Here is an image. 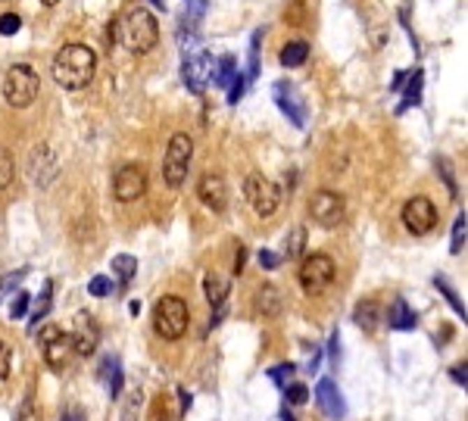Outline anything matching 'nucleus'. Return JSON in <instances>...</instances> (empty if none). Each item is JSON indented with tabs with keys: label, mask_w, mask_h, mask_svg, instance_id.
Here are the masks:
<instances>
[{
	"label": "nucleus",
	"mask_w": 468,
	"mask_h": 421,
	"mask_svg": "<svg viewBox=\"0 0 468 421\" xmlns=\"http://www.w3.org/2000/svg\"><path fill=\"white\" fill-rule=\"evenodd\" d=\"M53 82L66 91H82L91 84L94 72H97V53L88 44H66L63 50L53 57Z\"/></svg>",
	"instance_id": "nucleus-1"
},
{
	"label": "nucleus",
	"mask_w": 468,
	"mask_h": 421,
	"mask_svg": "<svg viewBox=\"0 0 468 421\" xmlns=\"http://www.w3.org/2000/svg\"><path fill=\"white\" fill-rule=\"evenodd\" d=\"M191 159H193V140L178 131L172 135L169 147H166V156H163V178L172 191H178L187 182V169H191Z\"/></svg>",
	"instance_id": "nucleus-5"
},
{
	"label": "nucleus",
	"mask_w": 468,
	"mask_h": 421,
	"mask_svg": "<svg viewBox=\"0 0 468 421\" xmlns=\"http://www.w3.org/2000/svg\"><path fill=\"white\" fill-rule=\"evenodd\" d=\"M206 10H210V0H184V19H182V29H200L203 22Z\"/></svg>",
	"instance_id": "nucleus-24"
},
{
	"label": "nucleus",
	"mask_w": 468,
	"mask_h": 421,
	"mask_svg": "<svg viewBox=\"0 0 468 421\" xmlns=\"http://www.w3.org/2000/svg\"><path fill=\"white\" fill-rule=\"evenodd\" d=\"M197 197L206 209L212 212H225L228 209V184L219 172H206L203 178L197 182Z\"/></svg>",
	"instance_id": "nucleus-14"
},
{
	"label": "nucleus",
	"mask_w": 468,
	"mask_h": 421,
	"mask_svg": "<svg viewBox=\"0 0 468 421\" xmlns=\"http://www.w3.org/2000/svg\"><path fill=\"white\" fill-rule=\"evenodd\" d=\"M138 406H140V393H131V399H129V406H125V412H122V421H131V418H135V409H138Z\"/></svg>",
	"instance_id": "nucleus-46"
},
{
	"label": "nucleus",
	"mask_w": 468,
	"mask_h": 421,
	"mask_svg": "<svg viewBox=\"0 0 468 421\" xmlns=\"http://www.w3.org/2000/svg\"><path fill=\"white\" fill-rule=\"evenodd\" d=\"M38 340H41V353H44V362L50 365V369H66V362H69V356L75 350H72V337L69 331H63V327L57 325H47L41 334H38Z\"/></svg>",
	"instance_id": "nucleus-10"
},
{
	"label": "nucleus",
	"mask_w": 468,
	"mask_h": 421,
	"mask_svg": "<svg viewBox=\"0 0 468 421\" xmlns=\"http://www.w3.org/2000/svg\"><path fill=\"white\" fill-rule=\"evenodd\" d=\"M0 3H6V0H0Z\"/></svg>",
	"instance_id": "nucleus-55"
},
{
	"label": "nucleus",
	"mask_w": 468,
	"mask_h": 421,
	"mask_svg": "<svg viewBox=\"0 0 468 421\" xmlns=\"http://www.w3.org/2000/svg\"><path fill=\"white\" fill-rule=\"evenodd\" d=\"M450 378L453 381H456V384H468V369H465V362L462 365H453V369H450Z\"/></svg>",
	"instance_id": "nucleus-45"
},
{
	"label": "nucleus",
	"mask_w": 468,
	"mask_h": 421,
	"mask_svg": "<svg viewBox=\"0 0 468 421\" xmlns=\"http://www.w3.org/2000/svg\"><path fill=\"white\" fill-rule=\"evenodd\" d=\"M281 66L284 69H300V66L309 59V44L306 41H291V44H284V50H281Z\"/></svg>",
	"instance_id": "nucleus-21"
},
{
	"label": "nucleus",
	"mask_w": 468,
	"mask_h": 421,
	"mask_svg": "<svg viewBox=\"0 0 468 421\" xmlns=\"http://www.w3.org/2000/svg\"><path fill=\"white\" fill-rule=\"evenodd\" d=\"M212 78V57L206 50L197 53H184V63H182V82L191 94H203L206 84Z\"/></svg>",
	"instance_id": "nucleus-13"
},
{
	"label": "nucleus",
	"mask_w": 468,
	"mask_h": 421,
	"mask_svg": "<svg viewBox=\"0 0 468 421\" xmlns=\"http://www.w3.org/2000/svg\"><path fill=\"white\" fill-rule=\"evenodd\" d=\"M434 287H437V290L444 293V297H446V303L453 306V312H456V316H462V322H465V303L456 297V290L450 287V281H446L444 275H437V278H434Z\"/></svg>",
	"instance_id": "nucleus-29"
},
{
	"label": "nucleus",
	"mask_w": 468,
	"mask_h": 421,
	"mask_svg": "<svg viewBox=\"0 0 468 421\" xmlns=\"http://www.w3.org/2000/svg\"><path fill=\"white\" fill-rule=\"evenodd\" d=\"M29 303H31V297L25 290H19L16 293V300L10 303V318H22L25 312H29Z\"/></svg>",
	"instance_id": "nucleus-38"
},
{
	"label": "nucleus",
	"mask_w": 468,
	"mask_h": 421,
	"mask_svg": "<svg viewBox=\"0 0 468 421\" xmlns=\"http://www.w3.org/2000/svg\"><path fill=\"white\" fill-rule=\"evenodd\" d=\"M57 175H59V159H57V153H53V147L50 144L31 147V153H29V178H31V184H38L44 191V187H50L53 182H57Z\"/></svg>",
	"instance_id": "nucleus-12"
},
{
	"label": "nucleus",
	"mask_w": 468,
	"mask_h": 421,
	"mask_svg": "<svg viewBox=\"0 0 468 421\" xmlns=\"http://www.w3.org/2000/svg\"><path fill=\"white\" fill-rule=\"evenodd\" d=\"M319 362H322V350H316V353H312V359H309V365H306V369H309V371H316V369H319Z\"/></svg>",
	"instance_id": "nucleus-48"
},
{
	"label": "nucleus",
	"mask_w": 468,
	"mask_h": 421,
	"mask_svg": "<svg viewBox=\"0 0 468 421\" xmlns=\"http://www.w3.org/2000/svg\"><path fill=\"white\" fill-rule=\"evenodd\" d=\"M244 84H247L244 75H234V82L228 84V103H237V100L244 97Z\"/></svg>",
	"instance_id": "nucleus-43"
},
{
	"label": "nucleus",
	"mask_w": 468,
	"mask_h": 421,
	"mask_svg": "<svg viewBox=\"0 0 468 421\" xmlns=\"http://www.w3.org/2000/svg\"><path fill=\"white\" fill-rule=\"evenodd\" d=\"M50 303H53V284H50V281H47V284H44V290H41V303H38L35 306V312H31V331H35V327H38V322H41V318L47 316V312H50Z\"/></svg>",
	"instance_id": "nucleus-31"
},
{
	"label": "nucleus",
	"mask_w": 468,
	"mask_h": 421,
	"mask_svg": "<svg viewBox=\"0 0 468 421\" xmlns=\"http://www.w3.org/2000/svg\"><path fill=\"white\" fill-rule=\"evenodd\" d=\"M100 378H106V387H110V397H119L122 393V362L116 356L103 359V369H100Z\"/></svg>",
	"instance_id": "nucleus-23"
},
{
	"label": "nucleus",
	"mask_w": 468,
	"mask_h": 421,
	"mask_svg": "<svg viewBox=\"0 0 468 421\" xmlns=\"http://www.w3.org/2000/svg\"><path fill=\"white\" fill-rule=\"evenodd\" d=\"M116 38L129 47L131 53H150L159 41V22L150 10L131 6L122 19H116Z\"/></svg>",
	"instance_id": "nucleus-2"
},
{
	"label": "nucleus",
	"mask_w": 468,
	"mask_h": 421,
	"mask_svg": "<svg viewBox=\"0 0 468 421\" xmlns=\"http://www.w3.org/2000/svg\"><path fill=\"white\" fill-rule=\"evenodd\" d=\"M10 369H13V350L0 340V381L10 378Z\"/></svg>",
	"instance_id": "nucleus-41"
},
{
	"label": "nucleus",
	"mask_w": 468,
	"mask_h": 421,
	"mask_svg": "<svg viewBox=\"0 0 468 421\" xmlns=\"http://www.w3.org/2000/svg\"><path fill=\"white\" fill-rule=\"evenodd\" d=\"M63 421H85V418H82V412H66Z\"/></svg>",
	"instance_id": "nucleus-51"
},
{
	"label": "nucleus",
	"mask_w": 468,
	"mask_h": 421,
	"mask_svg": "<svg viewBox=\"0 0 468 421\" xmlns=\"http://www.w3.org/2000/svg\"><path fill=\"white\" fill-rule=\"evenodd\" d=\"M421 84H425V75H421V69H412V78H409V84H406L403 103H400L397 112H406L409 106H418V103H421Z\"/></svg>",
	"instance_id": "nucleus-25"
},
{
	"label": "nucleus",
	"mask_w": 468,
	"mask_h": 421,
	"mask_svg": "<svg viewBox=\"0 0 468 421\" xmlns=\"http://www.w3.org/2000/svg\"><path fill=\"white\" fill-rule=\"evenodd\" d=\"M25 275H29V269H19V272H13V275H3V278H0V300H3L10 290H16L19 281H22Z\"/></svg>",
	"instance_id": "nucleus-37"
},
{
	"label": "nucleus",
	"mask_w": 468,
	"mask_h": 421,
	"mask_svg": "<svg viewBox=\"0 0 468 421\" xmlns=\"http://www.w3.org/2000/svg\"><path fill=\"white\" fill-rule=\"evenodd\" d=\"M400 219H403V228L412 237H425V234H431L437 228V206L427 197H412V200H406Z\"/></svg>",
	"instance_id": "nucleus-8"
},
{
	"label": "nucleus",
	"mask_w": 468,
	"mask_h": 421,
	"mask_svg": "<svg viewBox=\"0 0 468 421\" xmlns=\"http://www.w3.org/2000/svg\"><path fill=\"white\" fill-rule=\"evenodd\" d=\"M281 421H297V418H293V415H291V412H287V409H284V412H281Z\"/></svg>",
	"instance_id": "nucleus-52"
},
{
	"label": "nucleus",
	"mask_w": 468,
	"mask_h": 421,
	"mask_svg": "<svg viewBox=\"0 0 468 421\" xmlns=\"http://www.w3.org/2000/svg\"><path fill=\"white\" fill-rule=\"evenodd\" d=\"M228 278H222L219 272H210V275L203 278V293L206 300H210L212 309H225V300H228Z\"/></svg>",
	"instance_id": "nucleus-18"
},
{
	"label": "nucleus",
	"mask_w": 468,
	"mask_h": 421,
	"mask_svg": "<svg viewBox=\"0 0 468 421\" xmlns=\"http://www.w3.org/2000/svg\"><path fill=\"white\" fill-rule=\"evenodd\" d=\"M72 350L78 353V356H91L94 350H97V344H100V327L97 322L88 316V312H78V318H75V327H72Z\"/></svg>",
	"instance_id": "nucleus-17"
},
{
	"label": "nucleus",
	"mask_w": 468,
	"mask_h": 421,
	"mask_svg": "<svg viewBox=\"0 0 468 421\" xmlns=\"http://www.w3.org/2000/svg\"><path fill=\"white\" fill-rule=\"evenodd\" d=\"M147 193V172L144 165L138 163H129L122 165V169L116 172V178H112V197L119 200V203H135Z\"/></svg>",
	"instance_id": "nucleus-11"
},
{
	"label": "nucleus",
	"mask_w": 468,
	"mask_h": 421,
	"mask_svg": "<svg viewBox=\"0 0 468 421\" xmlns=\"http://www.w3.org/2000/svg\"><path fill=\"white\" fill-rule=\"evenodd\" d=\"M153 6H159V10H166V0H150Z\"/></svg>",
	"instance_id": "nucleus-53"
},
{
	"label": "nucleus",
	"mask_w": 468,
	"mask_h": 421,
	"mask_svg": "<svg viewBox=\"0 0 468 421\" xmlns=\"http://www.w3.org/2000/svg\"><path fill=\"white\" fill-rule=\"evenodd\" d=\"M275 103L278 110L287 116V122L293 125V128H303L306 125V106L303 100L297 97V88H293L291 82H278L275 84Z\"/></svg>",
	"instance_id": "nucleus-16"
},
{
	"label": "nucleus",
	"mask_w": 468,
	"mask_h": 421,
	"mask_svg": "<svg viewBox=\"0 0 468 421\" xmlns=\"http://www.w3.org/2000/svg\"><path fill=\"white\" fill-rule=\"evenodd\" d=\"M256 259H259V265H263L265 272H275L281 265V256H278V253H272V250H259Z\"/></svg>",
	"instance_id": "nucleus-42"
},
{
	"label": "nucleus",
	"mask_w": 468,
	"mask_h": 421,
	"mask_svg": "<svg viewBox=\"0 0 468 421\" xmlns=\"http://www.w3.org/2000/svg\"><path fill=\"white\" fill-rule=\"evenodd\" d=\"M293 371H297V365H293V362H284V365H278V369H272V371H269V378L275 381V384L284 387L287 381L293 378Z\"/></svg>",
	"instance_id": "nucleus-39"
},
{
	"label": "nucleus",
	"mask_w": 468,
	"mask_h": 421,
	"mask_svg": "<svg viewBox=\"0 0 468 421\" xmlns=\"http://www.w3.org/2000/svg\"><path fill=\"white\" fill-rule=\"evenodd\" d=\"M110 290H112V281L106 278V275H94L88 281V293H91V297H110Z\"/></svg>",
	"instance_id": "nucleus-35"
},
{
	"label": "nucleus",
	"mask_w": 468,
	"mask_h": 421,
	"mask_svg": "<svg viewBox=\"0 0 468 421\" xmlns=\"http://www.w3.org/2000/svg\"><path fill=\"white\" fill-rule=\"evenodd\" d=\"M316 403H319V409H322L325 418H331V421L346 418V399H344L340 387L334 384L331 378H322V381H319V387H316Z\"/></svg>",
	"instance_id": "nucleus-15"
},
{
	"label": "nucleus",
	"mask_w": 468,
	"mask_h": 421,
	"mask_svg": "<svg viewBox=\"0 0 468 421\" xmlns=\"http://www.w3.org/2000/svg\"><path fill=\"white\" fill-rule=\"evenodd\" d=\"M112 272H116L119 284H131V278L138 275V259L129 253H119V256H112Z\"/></svg>",
	"instance_id": "nucleus-26"
},
{
	"label": "nucleus",
	"mask_w": 468,
	"mask_h": 421,
	"mask_svg": "<svg viewBox=\"0 0 468 421\" xmlns=\"http://www.w3.org/2000/svg\"><path fill=\"white\" fill-rule=\"evenodd\" d=\"M13 175H16V163H13L10 150H6V147H0V191L13 184Z\"/></svg>",
	"instance_id": "nucleus-32"
},
{
	"label": "nucleus",
	"mask_w": 468,
	"mask_h": 421,
	"mask_svg": "<svg viewBox=\"0 0 468 421\" xmlns=\"http://www.w3.org/2000/svg\"><path fill=\"white\" fill-rule=\"evenodd\" d=\"M284 397L291 406H303L309 399V390H306V384H284Z\"/></svg>",
	"instance_id": "nucleus-34"
},
{
	"label": "nucleus",
	"mask_w": 468,
	"mask_h": 421,
	"mask_svg": "<svg viewBox=\"0 0 468 421\" xmlns=\"http://www.w3.org/2000/svg\"><path fill=\"white\" fill-rule=\"evenodd\" d=\"M309 216L322 228H337L346 219V203L337 191H316L309 200Z\"/></svg>",
	"instance_id": "nucleus-9"
},
{
	"label": "nucleus",
	"mask_w": 468,
	"mask_h": 421,
	"mask_svg": "<svg viewBox=\"0 0 468 421\" xmlns=\"http://www.w3.org/2000/svg\"><path fill=\"white\" fill-rule=\"evenodd\" d=\"M191 325V309L182 297H163L153 306V331L163 340H182Z\"/></svg>",
	"instance_id": "nucleus-4"
},
{
	"label": "nucleus",
	"mask_w": 468,
	"mask_h": 421,
	"mask_svg": "<svg viewBox=\"0 0 468 421\" xmlns=\"http://www.w3.org/2000/svg\"><path fill=\"white\" fill-rule=\"evenodd\" d=\"M244 265H247V246L237 244V256H234V275H240V272H244Z\"/></svg>",
	"instance_id": "nucleus-47"
},
{
	"label": "nucleus",
	"mask_w": 468,
	"mask_h": 421,
	"mask_svg": "<svg viewBox=\"0 0 468 421\" xmlns=\"http://www.w3.org/2000/svg\"><path fill=\"white\" fill-rule=\"evenodd\" d=\"M465 234H468V216L462 209L456 216V222H453V237H450V253H453V256H459V253L465 250Z\"/></svg>",
	"instance_id": "nucleus-28"
},
{
	"label": "nucleus",
	"mask_w": 468,
	"mask_h": 421,
	"mask_svg": "<svg viewBox=\"0 0 468 421\" xmlns=\"http://www.w3.org/2000/svg\"><path fill=\"white\" fill-rule=\"evenodd\" d=\"M437 169H440V175H444L446 187H450V193L456 197V193H459V187H456V178H453V165H450V159H444V156H440V159H437Z\"/></svg>",
	"instance_id": "nucleus-40"
},
{
	"label": "nucleus",
	"mask_w": 468,
	"mask_h": 421,
	"mask_svg": "<svg viewBox=\"0 0 468 421\" xmlns=\"http://www.w3.org/2000/svg\"><path fill=\"white\" fill-rule=\"evenodd\" d=\"M387 325H390L393 331H412V327L418 325V318L406 300H393L390 312H387Z\"/></svg>",
	"instance_id": "nucleus-19"
},
{
	"label": "nucleus",
	"mask_w": 468,
	"mask_h": 421,
	"mask_svg": "<svg viewBox=\"0 0 468 421\" xmlns=\"http://www.w3.org/2000/svg\"><path fill=\"white\" fill-rule=\"evenodd\" d=\"M306 246V228H293L291 240H287V259H297Z\"/></svg>",
	"instance_id": "nucleus-33"
},
{
	"label": "nucleus",
	"mask_w": 468,
	"mask_h": 421,
	"mask_svg": "<svg viewBox=\"0 0 468 421\" xmlns=\"http://www.w3.org/2000/svg\"><path fill=\"white\" fill-rule=\"evenodd\" d=\"M244 197H247V203L253 206V212H256V216H263V219H269L272 212L278 209V203H281L278 184H272L269 178L259 175V172L247 175V182H244Z\"/></svg>",
	"instance_id": "nucleus-7"
},
{
	"label": "nucleus",
	"mask_w": 468,
	"mask_h": 421,
	"mask_svg": "<svg viewBox=\"0 0 468 421\" xmlns=\"http://www.w3.org/2000/svg\"><path fill=\"white\" fill-rule=\"evenodd\" d=\"M403 82H406V72H397V75H393V84H390V88L397 91V88H400V84H403Z\"/></svg>",
	"instance_id": "nucleus-50"
},
{
	"label": "nucleus",
	"mask_w": 468,
	"mask_h": 421,
	"mask_svg": "<svg viewBox=\"0 0 468 421\" xmlns=\"http://www.w3.org/2000/svg\"><path fill=\"white\" fill-rule=\"evenodd\" d=\"M19 29H22V19H19L16 13H3V16H0V35H3V38L16 35Z\"/></svg>",
	"instance_id": "nucleus-36"
},
{
	"label": "nucleus",
	"mask_w": 468,
	"mask_h": 421,
	"mask_svg": "<svg viewBox=\"0 0 468 421\" xmlns=\"http://www.w3.org/2000/svg\"><path fill=\"white\" fill-rule=\"evenodd\" d=\"M259 44H263V29H256L250 35V66H247V82H253V78L259 75Z\"/></svg>",
	"instance_id": "nucleus-30"
},
{
	"label": "nucleus",
	"mask_w": 468,
	"mask_h": 421,
	"mask_svg": "<svg viewBox=\"0 0 468 421\" xmlns=\"http://www.w3.org/2000/svg\"><path fill=\"white\" fill-rule=\"evenodd\" d=\"M38 91H41V78L31 66L19 63L10 66L3 75V100L13 106V110H29L38 100Z\"/></svg>",
	"instance_id": "nucleus-3"
},
{
	"label": "nucleus",
	"mask_w": 468,
	"mask_h": 421,
	"mask_svg": "<svg viewBox=\"0 0 468 421\" xmlns=\"http://www.w3.org/2000/svg\"><path fill=\"white\" fill-rule=\"evenodd\" d=\"M256 309L263 312V316H278L281 312V293L275 284H263L256 290Z\"/></svg>",
	"instance_id": "nucleus-22"
},
{
	"label": "nucleus",
	"mask_w": 468,
	"mask_h": 421,
	"mask_svg": "<svg viewBox=\"0 0 468 421\" xmlns=\"http://www.w3.org/2000/svg\"><path fill=\"white\" fill-rule=\"evenodd\" d=\"M212 72H216L212 82H216L219 88H228V84L234 82V75H237V59H234L231 53H225V57L219 59V66H212Z\"/></svg>",
	"instance_id": "nucleus-27"
},
{
	"label": "nucleus",
	"mask_w": 468,
	"mask_h": 421,
	"mask_svg": "<svg viewBox=\"0 0 468 421\" xmlns=\"http://www.w3.org/2000/svg\"><path fill=\"white\" fill-rule=\"evenodd\" d=\"M334 275H337V265L328 253H312V256L303 259L300 265V287H303L309 297H319L328 287L334 284Z\"/></svg>",
	"instance_id": "nucleus-6"
},
{
	"label": "nucleus",
	"mask_w": 468,
	"mask_h": 421,
	"mask_svg": "<svg viewBox=\"0 0 468 421\" xmlns=\"http://www.w3.org/2000/svg\"><path fill=\"white\" fill-rule=\"evenodd\" d=\"M41 3H44V6H57L59 0H41Z\"/></svg>",
	"instance_id": "nucleus-54"
},
{
	"label": "nucleus",
	"mask_w": 468,
	"mask_h": 421,
	"mask_svg": "<svg viewBox=\"0 0 468 421\" xmlns=\"http://www.w3.org/2000/svg\"><path fill=\"white\" fill-rule=\"evenodd\" d=\"M328 356H331V362L337 365L340 362V331L331 334V340H328Z\"/></svg>",
	"instance_id": "nucleus-44"
},
{
	"label": "nucleus",
	"mask_w": 468,
	"mask_h": 421,
	"mask_svg": "<svg viewBox=\"0 0 468 421\" xmlns=\"http://www.w3.org/2000/svg\"><path fill=\"white\" fill-rule=\"evenodd\" d=\"M353 322L363 327L365 334H372L374 327L381 325V306L374 303V300H363V303L353 309Z\"/></svg>",
	"instance_id": "nucleus-20"
},
{
	"label": "nucleus",
	"mask_w": 468,
	"mask_h": 421,
	"mask_svg": "<svg viewBox=\"0 0 468 421\" xmlns=\"http://www.w3.org/2000/svg\"><path fill=\"white\" fill-rule=\"evenodd\" d=\"M178 393H182V409L187 412V409H191V393H187L184 387H182V390H178Z\"/></svg>",
	"instance_id": "nucleus-49"
}]
</instances>
